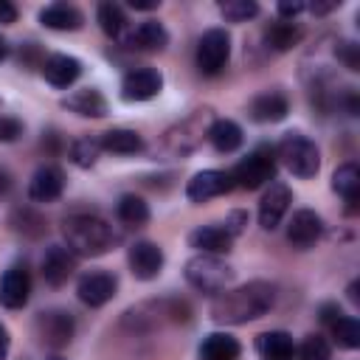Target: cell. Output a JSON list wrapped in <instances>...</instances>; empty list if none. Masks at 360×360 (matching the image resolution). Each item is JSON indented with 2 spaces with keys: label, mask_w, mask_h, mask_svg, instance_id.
Returning a JSON list of instances; mask_svg holds the SVG:
<instances>
[{
  "label": "cell",
  "mask_w": 360,
  "mask_h": 360,
  "mask_svg": "<svg viewBox=\"0 0 360 360\" xmlns=\"http://www.w3.org/2000/svg\"><path fill=\"white\" fill-rule=\"evenodd\" d=\"M273 304H276V287L270 281H248L236 290L217 292V298L211 304V318L217 323L239 326V323L267 315L273 309Z\"/></svg>",
  "instance_id": "obj_1"
},
{
  "label": "cell",
  "mask_w": 360,
  "mask_h": 360,
  "mask_svg": "<svg viewBox=\"0 0 360 360\" xmlns=\"http://www.w3.org/2000/svg\"><path fill=\"white\" fill-rule=\"evenodd\" d=\"M62 236L73 256H101L112 248V225L96 214H70L62 222Z\"/></svg>",
  "instance_id": "obj_2"
},
{
  "label": "cell",
  "mask_w": 360,
  "mask_h": 360,
  "mask_svg": "<svg viewBox=\"0 0 360 360\" xmlns=\"http://www.w3.org/2000/svg\"><path fill=\"white\" fill-rule=\"evenodd\" d=\"M276 155L281 158V163L301 180H309L318 174L321 169V152L315 146V141H309L307 135L301 132H287L281 141H278V149Z\"/></svg>",
  "instance_id": "obj_3"
},
{
  "label": "cell",
  "mask_w": 360,
  "mask_h": 360,
  "mask_svg": "<svg viewBox=\"0 0 360 360\" xmlns=\"http://www.w3.org/2000/svg\"><path fill=\"white\" fill-rule=\"evenodd\" d=\"M233 278V270L225 259L211 256V253H197L186 262V281L208 295H217L228 287V281Z\"/></svg>",
  "instance_id": "obj_4"
},
{
  "label": "cell",
  "mask_w": 360,
  "mask_h": 360,
  "mask_svg": "<svg viewBox=\"0 0 360 360\" xmlns=\"http://www.w3.org/2000/svg\"><path fill=\"white\" fill-rule=\"evenodd\" d=\"M228 174L233 180V186H239V188H248V191L262 188L264 183H270L276 177V149L273 146H256Z\"/></svg>",
  "instance_id": "obj_5"
},
{
  "label": "cell",
  "mask_w": 360,
  "mask_h": 360,
  "mask_svg": "<svg viewBox=\"0 0 360 360\" xmlns=\"http://www.w3.org/2000/svg\"><path fill=\"white\" fill-rule=\"evenodd\" d=\"M231 56V37L225 28H208L197 42V68L205 76H217Z\"/></svg>",
  "instance_id": "obj_6"
},
{
  "label": "cell",
  "mask_w": 360,
  "mask_h": 360,
  "mask_svg": "<svg viewBox=\"0 0 360 360\" xmlns=\"http://www.w3.org/2000/svg\"><path fill=\"white\" fill-rule=\"evenodd\" d=\"M73 329H76L73 315L65 312V309H45L34 318V332H37L39 343H45L51 349L68 346L70 338H73Z\"/></svg>",
  "instance_id": "obj_7"
},
{
  "label": "cell",
  "mask_w": 360,
  "mask_h": 360,
  "mask_svg": "<svg viewBox=\"0 0 360 360\" xmlns=\"http://www.w3.org/2000/svg\"><path fill=\"white\" fill-rule=\"evenodd\" d=\"M127 262H129V270H132L135 278L152 281V278H158L160 270H163V250H160L155 242L141 239V242H135V245L129 248Z\"/></svg>",
  "instance_id": "obj_8"
},
{
  "label": "cell",
  "mask_w": 360,
  "mask_h": 360,
  "mask_svg": "<svg viewBox=\"0 0 360 360\" xmlns=\"http://www.w3.org/2000/svg\"><path fill=\"white\" fill-rule=\"evenodd\" d=\"M115 290H118V281H115V276L107 273V270H90V273H84V276L79 278V284H76L79 301L87 304V307H101V304H107V301L115 295Z\"/></svg>",
  "instance_id": "obj_9"
},
{
  "label": "cell",
  "mask_w": 360,
  "mask_h": 360,
  "mask_svg": "<svg viewBox=\"0 0 360 360\" xmlns=\"http://www.w3.org/2000/svg\"><path fill=\"white\" fill-rule=\"evenodd\" d=\"M160 87H163L160 70H155V68H135V70H129L124 76L121 96L127 101H149V98H155L160 93Z\"/></svg>",
  "instance_id": "obj_10"
},
{
  "label": "cell",
  "mask_w": 360,
  "mask_h": 360,
  "mask_svg": "<svg viewBox=\"0 0 360 360\" xmlns=\"http://www.w3.org/2000/svg\"><path fill=\"white\" fill-rule=\"evenodd\" d=\"M233 188V180L228 172H219V169H205V172H197L188 186H186V197L191 202H205L211 197H219L225 191Z\"/></svg>",
  "instance_id": "obj_11"
},
{
  "label": "cell",
  "mask_w": 360,
  "mask_h": 360,
  "mask_svg": "<svg viewBox=\"0 0 360 360\" xmlns=\"http://www.w3.org/2000/svg\"><path fill=\"white\" fill-rule=\"evenodd\" d=\"M290 202H292L290 188L284 183H270V188L262 194V202H259V225L264 231H273L284 219Z\"/></svg>",
  "instance_id": "obj_12"
},
{
  "label": "cell",
  "mask_w": 360,
  "mask_h": 360,
  "mask_svg": "<svg viewBox=\"0 0 360 360\" xmlns=\"http://www.w3.org/2000/svg\"><path fill=\"white\" fill-rule=\"evenodd\" d=\"M31 295V276L22 264H14L0 278V304L8 309H22Z\"/></svg>",
  "instance_id": "obj_13"
},
{
  "label": "cell",
  "mask_w": 360,
  "mask_h": 360,
  "mask_svg": "<svg viewBox=\"0 0 360 360\" xmlns=\"http://www.w3.org/2000/svg\"><path fill=\"white\" fill-rule=\"evenodd\" d=\"M62 191H65V174L59 166H51V163L39 166L28 183V197L34 202H53L62 197Z\"/></svg>",
  "instance_id": "obj_14"
},
{
  "label": "cell",
  "mask_w": 360,
  "mask_h": 360,
  "mask_svg": "<svg viewBox=\"0 0 360 360\" xmlns=\"http://www.w3.org/2000/svg\"><path fill=\"white\" fill-rule=\"evenodd\" d=\"M321 233H323V219H321L312 208L295 211L292 219H290V225H287V239H290V245H295V248H309V245H315V242L321 239Z\"/></svg>",
  "instance_id": "obj_15"
},
{
  "label": "cell",
  "mask_w": 360,
  "mask_h": 360,
  "mask_svg": "<svg viewBox=\"0 0 360 360\" xmlns=\"http://www.w3.org/2000/svg\"><path fill=\"white\" fill-rule=\"evenodd\" d=\"M76 270V256L65 245H51L42 256V278L51 287H62Z\"/></svg>",
  "instance_id": "obj_16"
},
{
  "label": "cell",
  "mask_w": 360,
  "mask_h": 360,
  "mask_svg": "<svg viewBox=\"0 0 360 360\" xmlns=\"http://www.w3.org/2000/svg\"><path fill=\"white\" fill-rule=\"evenodd\" d=\"M250 118L259 121V124H276L281 118H287L290 112V101L284 93L278 90H267V93H259L253 101H250Z\"/></svg>",
  "instance_id": "obj_17"
},
{
  "label": "cell",
  "mask_w": 360,
  "mask_h": 360,
  "mask_svg": "<svg viewBox=\"0 0 360 360\" xmlns=\"http://www.w3.org/2000/svg\"><path fill=\"white\" fill-rule=\"evenodd\" d=\"M188 245L197 248L200 253H211V256H222L231 250L233 236L222 228V225H200L188 233Z\"/></svg>",
  "instance_id": "obj_18"
},
{
  "label": "cell",
  "mask_w": 360,
  "mask_h": 360,
  "mask_svg": "<svg viewBox=\"0 0 360 360\" xmlns=\"http://www.w3.org/2000/svg\"><path fill=\"white\" fill-rule=\"evenodd\" d=\"M79 73H82V62L68 53H53L42 62V76L53 87H70L79 79Z\"/></svg>",
  "instance_id": "obj_19"
},
{
  "label": "cell",
  "mask_w": 360,
  "mask_h": 360,
  "mask_svg": "<svg viewBox=\"0 0 360 360\" xmlns=\"http://www.w3.org/2000/svg\"><path fill=\"white\" fill-rule=\"evenodd\" d=\"M62 107L76 112V115H84V118H101L107 115V98L96 90V87H82L76 93H70L68 98H62Z\"/></svg>",
  "instance_id": "obj_20"
},
{
  "label": "cell",
  "mask_w": 360,
  "mask_h": 360,
  "mask_svg": "<svg viewBox=\"0 0 360 360\" xmlns=\"http://www.w3.org/2000/svg\"><path fill=\"white\" fill-rule=\"evenodd\" d=\"M256 352L262 360H292L295 343L284 329H270L256 338Z\"/></svg>",
  "instance_id": "obj_21"
},
{
  "label": "cell",
  "mask_w": 360,
  "mask_h": 360,
  "mask_svg": "<svg viewBox=\"0 0 360 360\" xmlns=\"http://www.w3.org/2000/svg\"><path fill=\"white\" fill-rule=\"evenodd\" d=\"M39 22L45 28H53V31H76L82 28L84 17L76 6H68V3H51L39 11Z\"/></svg>",
  "instance_id": "obj_22"
},
{
  "label": "cell",
  "mask_w": 360,
  "mask_h": 360,
  "mask_svg": "<svg viewBox=\"0 0 360 360\" xmlns=\"http://www.w3.org/2000/svg\"><path fill=\"white\" fill-rule=\"evenodd\" d=\"M124 42H127L129 48H138V51H160V48H166V42H169V31H166L160 22L146 20V22H141L135 31H129V34L124 37Z\"/></svg>",
  "instance_id": "obj_23"
},
{
  "label": "cell",
  "mask_w": 360,
  "mask_h": 360,
  "mask_svg": "<svg viewBox=\"0 0 360 360\" xmlns=\"http://www.w3.org/2000/svg\"><path fill=\"white\" fill-rule=\"evenodd\" d=\"M242 346L228 332H211L200 343V360H239Z\"/></svg>",
  "instance_id": "obj_24"
},
{
  "label": "cell",
  "mask_w": 360,
  "mask_h": 360,
  "mask_svg": "<svg viewBox=\"0 0 360 360\" xmlns=\"http://www.w3.org/2000/svg\"><path fill=\"white\" fill-rule=\"evenodd\" d=\"M205 135H208L211 146H214L217 152H222V155L236 152V149L242 146V127H239L236 121H231V118H217V121L208 127Z\"/></svg>",
  "instance_id": "obj_25"
},
{
  "label": "cell",
  "mask_w": 360,
  "mask_h": 360,
  "mask_svg": "<svg viewBox=\"0 0 360 360\" xmlns=\"http://www.w3.org/2000/svg\"><path fill=\"white\" fill-rule=\"evenodd\" d=\"M101 149L112 152V155H135L143 149V141L135 129H124V127H115V129H107L101 135Z\"/></svg>",
  "instance_id": "obj_26"
},
{
  "label": "cell",
  "mask_w": 360,
  "mask_h": 360,
  "mask_svg": "<svg viewBox=\"0 0 360 360\" xmlns=\"http://www.w3.org/2000/svg\"><path fill=\"white\" fill-rule=\"evenodd\" d=\"M332 188L349 202V211H354L357 194H360V169L354 163H343L332 174Z\"/></svg>",
  "instance_id": "obj_27"
},
{
  "label": "cell",
  "mask_w": 360,
  "mask_h": 360,
  "mask_svg": "<svg viewBox=\"0 0 360 360\" xmlns=\"http://www.w3.org/2000/svg\"><path fill=\"white\" fill-rule=\"evenodd\" d=\"M115 214H118V219L124 225H143V222H149V205L138 194H124L118 200V205H115Z\"/></svg>",
  "instance_id": "obj_28"
},
{
  "label": "cell",
  "mask_w": 360,
  "mask_h": 360,
  "mask_svg": "<svg viewBox=\"0 0 360 360\" xmlns=\"http://www.w3.org/2000/svg\"><path fill=\"white\" fill-rule=\"evenodd\" d=\"M98 25L107 37H121L124 28H127V17H124V8L118 3H101L98 6Z\"/></svg>",
  "instance_id": "obj_29"
},
{
  "label": "cell",
  "mask_w": 360,
  "mask_h": 360,
  "mask_svg": "<svg viewBox=\"0 0 360 360\" xmlns=\"http://www.w3.org/2000/svg\"><path fill=\"white\" fill-rule=\"evenodd\" d=\"M98 155H101V138H93V135H84V138L73 141V146H70V158L82 169L93 166L98 160Z\"/></svg>",
  "instance_id": "obj_30"
},
{
  "label": "cell",
  "mask_w": 360,
  "mask_h": 360,
  "mask_svg": "<svg viewBox=\"0 0 360 360\" xmlns=\"http://www.w3.org/2000/svg\"><path fill=\"white\" fill-rule=\"evenodd\" d=\"M332 335H335L338 346H343V349H357V346H360V321L352 318V315H340V318L332 323Z\"/></svg>",
  "instance_id": "obj_31"
},
{
  "label": "cell",
  "mask_w": 360,
  "mask_h": 360,
  "mask_svg": "<svg viewBox=\"0 0 360 360\" xmlns=\"http://www.w3.org/2000/svg\"><path fill=\"white\" fill-rule=\"evenodd\" d=\"M298 39H301L298 25H292V22H287V20H281V22H276V25L267 28V45H273L276 51H287V48H292Z\"/></svg>",
  "instance_id": "obj_32"
},
{
  "label": "cell",
  "mask_w": 360,
  "mask_h": 360,
  "mask_svg": "<svg viewBox=\"0 0 360 360\" xmlns=\"http://www.w3.org/2000/svg\"><path fill=\"white\" fill-rule=\"evenodd\" d=\"M219 11L231 22H245L259 14V6L253 0H225V3H219Z\"/></svg>",
  "instance_id": "obj_33"
},
{
  "label": "cell",
  "mask_w": 360,
  "mask_h": 360,
  "mask_svg": "<svg viewBox=\"0 0 360 360\" xmlns=\"http://www.w3.org/2000/svg\"><path fill=\"white\" fill-rule=\"evenodd\" d=\"M11 225H14V231H20V233H25V236H39V233L45 231L42 217H37L34 211H17V214L11 217Z\"/></svg>",
  "instance_id": "obj_34"
},
{
  "label": "cell",
  "mask_w": 360,
  "mask_h": 360,
  "mask_svg": "<svg viewBox=\"0 0 360 360\" xmlns=\"http://www.w3.org/2000/svg\"><path fill=\"white\" fill-rule=\"evenodd\" d=\"M298 354H301V360H329L332 349H329L326 338H321V335H309V338L301 343Z\"/></svg>",
  "instance_id": "obj_35"
},
{
  "label": "cell",
  "mask_w": 360,
  "mask_h": 360,
  "mask_svg": "<svg viewBox=\"0 0 360 360\" xmlns=\"http://www.w3.org/2000/svg\"><path fill=\"white\" fill-rule=\"evenodd\" d=\"M338 56H340V62L349 70H357L360 68V53H357V45L354 42H340L338 45Z\"/></svg>",
  "instance_id": "obj_36"
},
{
  "label": "cell",
  "mask_w": 360,
  "mask_h": 360,
  "mask_svg": "<svg viewBox=\"0 0 360 360\" xmlns=\"http://www.w3.org/2000/svg\"><path fill=\"white\" fill-rule=\"evenodd\" d=\"M22 135V124L11 115H0V141H14Z\"/></svg>",
  "instance_id": "obj_37"
},
{
  "label": "cell",
  "mask_w": 360,
  "mask_h": 360,
  "mask_svg": "<svg viewBox=\"0 0 360 360\" xmlns=\"http://www.w3.org/2000/svg\"><path fill=\"white\" fill-rule=\"evenodd\" d=\"M307 6L301 3V0H284V3H278V17H284L287 22L295 17V14H301Z\"/></svg>",
  "instance_id": "obj_38"
},
{
  "label": "cell",
  "mask_w": 360,
  "mask_h": 360,
  "mask_svg": "<svg viewBox=\"0 0 360 360\" xmlns=\"http://www.w3.org/2000/svg\"><path fill=\"white\" fill-rule=\"evenodd\" d=\"M245 225H248V214H245V211H233V214L228 217V222H225V231H228L231 236H236V233H242Z\"/></svg>",
  "instance_id": "obj_39"
},
{
  "label": "cell",
  "mask_w": 360,
  "mask_h": 360,
  "mask_svg": "<svg viewBox=\"0 0 360 360\" xmlns=\"http://www.w3.org/2000/svg\"><path fill=\"white\" fill-rule=\"evenodd\" d=\"M338 318H340V307H338V304H323V307H321V321H323V323L332 326Z\"/></svg>",
  "instance_id": "obj_40"
},
{
  "label": "cell",
  "mask_w": 360,
  "mask_h": 360,
  "mask_svg": "<svg viewBox=\"0 0 360 360\" xmlns=\"http://www.w3.org/2000/svg\"><path fill=\"white\" fill-rule=\"evenodd\" d=\"M14 20H17V8H14L8 0H0V22L8 25V22H14Z\"/></svg>",
  "instance_id": "obj_41"
},
{
  "label": "cell",
  "mask_w": 360,
  "mask_h": 360,
  "mask_svg": "<svg viewBox=\"0 0 360 360\" xmlns=\"http://www.w3.org/2000/svg\"><path fill=\"white\" fill-rule=\"evenodd\" d=\"M338 6H340V3H335V0H329V3H323V0L318 3V0H315V3H309L307 8H309L312 14H329V11H332V8H338Z\"/></svg>",
  "instance_id": "obj_42"
},
{
  "label": "cell",
  "mask_w": 360,
  "mask_h": 360,
  "mask_svg": "<svg viewBox=\"0 0 360 360\" xmlns=\"http://www.w3.org/2000/svg\"><path fill=\"white\" fill-rule=\"evenodd\" d=\"M8 332H6V326L0 323V360H6V354H8Z\"/></svg>",
  "instance_id": "obj_43"
},
{
  "label": "cell",
  "mask_w": 360,
  "mask_h": 360,
  "mask_svg": "<svg viewBox=\"0 0 360 360\" xmlns=\"http://www.w3.org/2000/svg\"><path fill=\"white\" fill-rule=\"evenodd\" d=\"M129 6H132V8H138V11H149V8H158L160 3H158V0H132Z\"/></svg>",
  "instance_id": "obj_44"
},
{
  "label": "cell",
  "mask_w": 360,
  "mask_h": 360,
  "mask_svg": "<svg viewBox=\"0 0 360 360\" xmlns=\"http://www.w3.org/2000/svg\"><path fill=\"white\" fill-rule=\"evenodd\" d=\"M8 186H11V180H8V174H6V169H0V197L8 191Z\"/></svg>",
  "instance_id": "obj_45"
},
{
  "label": "cell",
  "mask_w": 360,
  "mask_h": 360,
  "mask_svg": "<svg viewBox=\"0 0 360 360\" xmlns=\"http://www.w3.org/2000/svg\"><path fill=\"white\" fill-rule=\"evenodd\" d=\"M8 56V42H6V37H0V62Z\"/></svg>",
  "instance_id": "obj_46"
},
{
  "label": "cell",
  "mask_w": 360,
  "mask_h": 360,
  "mask_svg": "<svg viewBox=\"0 0 360 360\" xmlns=\"http://www.w3.org/2000/svg\"><path fill=\"white\" fill-rule=\"evenodd\" d=\"M53 360H59V357H53Z\"/></svg>",
  "instance_id": "obj_47"
}]
</instances>
